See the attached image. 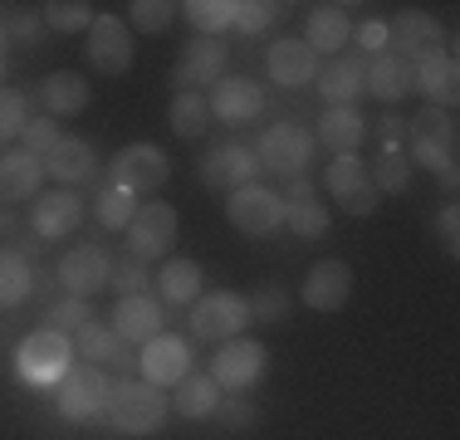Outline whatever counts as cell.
Listing matches in <instances>:
<instances>
[{
	"mask_svg": "<svg viewBox=\"0 0 460 440\" xmlns=\"http://www.w3.org/2000/svg\"><path fill=\"white\" fill-rule=\"evenodd\" d=\"M358 44H363L367 54H387V25H382V20H363V25H358Z\"/></svg>",
	"mask_w": 460,
	"mask_h": 440,
	"instance_id": "db71d44e",
	"label": "cell"
},
{
	"mask_svg": "<svg viewBox=\"0 0 460 440\" xmlns=\"http://www.w3.org/2000/svg\"><path fill=\"white\" fill-rule=\"evenodd\" d=\"M40 176H45V162L30 157L25 147L5 152L0 157V201H30L40 191Z\"/></svg>",
	"mask_w": 460,
	"mask_h": 440,
	"instance_id": "f1b7e54d",
	"label": "cell"
},
{
	"mask_svg": "<svg viewBox=\"0 0 460 440\" xmlns=\"http://www.w3.org/2000/svg\"><path fill=\"white\" fill-rule=\"evenodd\" d=\"M35 30H40V25H35V15H25V10L5 20V35H10V40H25V44H30V40H35Z\"/></svg>",
	"mask_w": 460,
	"mask_h": 440,
	"instance_id": "11a10c76",
	"label": "cell"
},
{
	"mask_svg": "<svg viewBox=\"0 0 460 440\" xmlns=\"http://www.w3.org/2000/svg\"><path fill=\"white\" fill-rule=\"evenodd\" d=\"M348 35H353V20H348V10L343 5H319L309 15V49L314 54H338L348 44Z\"/></svg>",
	"mask_w": 460,
	"mask_h": 440,
	"instance_id": "f546056e",
	"label": "cell"
},
{
	"mask_svg": "<svg viewBox=\"0 0 460 440\" xmlns=\"http://www.w3.org/2000/svg\"><path fill=\"white\" fill-rule=\"evenodd\" d=\"M338 206H343L348 216H358V220H363V216L377 211V186H372V181H358L348 196H338Z\"/></svg>",
	"mask_w": 460,
	"mask_h": 440,
	"instance_id": "f907efd6",
	"label": "cell"
},
{
	"mask_svg": "<svg viewBox=\"0 0 460 440\" xmlns=\"http://www.w3.org/2000/svg\"><path fill=\"white\" fill-rule=\"evenodd\" d=\"M0 49H5V20H0Z\"/></svg>",
	"mask_w": 460,
	"mask_h": 440,
	"instance_id": "6f0895ef",
	"label": "cell"
},
{
	"mask_svg": "<svg viewBox=\"0 0 460 440\" xmlns=\"http://www.w3.org/2000/svg\"><path fill=\"white\" fill-rule=\"evenodd\" d=\"M289 308H294L289 294L275 289V284H265V289L250 299V318H255V323H289Z\"/></svg>",
	"mask_w": 460,
	"mask_h": 440,
	"instance_id": "b9f144b4",
	"label": "cell"
},
{
	"mask_svg": "<svg viewBox=\"0 0 460 440\" xmlns=\"http://www.w3.org/2000/svg\"><path fill=\"white\" fill-rule=\"evenodd\" d=\"M108 392H113V382L103 377V367H69L54 406H59L64 421H93L108 411Z\"/></svg>",
	"mask_w": 460,
	"mask_h": 440,
	"instance_id": "52a82bcc",
	"label": "cell"
},
{
	"mask_svg": "<svg viewBox=\"0 0 460 440\" xmlns=\"http://www.w3.org/2000/svg\"><path fill=\"white\" fill-rule=\"evenodd\" d=\"M108 421L118 436H157L167 421V396L142 377H123L108 392Z\"/></svg>",
	"mask_w": 460,
	"mask_h": 440,
	"instance_id": "6da1fadb",
	"label": "cell"
},
{
	"mask_svg": "<svg viewBox=\"0 0 460 440\" xmlns=\"http://www.w3.org/2000/svg\"><path fill=\"white\" fill-rule=\"evenodd\" d=\"M270 20H275V5H270V0H235V30L240 35H260Z\"/></svg>",
	"mask_w": 460,
	"mask_h": 440,
	"instance_id": "7dc6e473",
	"label": "cell"
},
{
	"mask_svg": "<svg viewBox=\"0 0 460 440\" xmlns=\"http://www.w3.org/2000/svg\"><path fill=\"white\" fill-rule=\"evenodd\" d=\"M319 93H323V103L328 108H358V98L367 93V84H363V64L358 59H348V54H333L328 64H319Z\"/></svg>",
	"mask_w": 460,
	"mask_h": 440,
	"instance_id": "ffe728a7",
	"label": "cell"
},
{
	"mask_svg": "<svg viewBox=\"0 0 460 440\" xmlns=\"http://www.w3.org/2000/svg\"><path fill=\"white\" fill-rule=\"evenodd\" d=\"M49 323H54V333L69 338V333H79L84 323H93V308H89V299H74L69 294V299H59L49 308Z\"/></svg>",
	"mask_w": 460,
	"mask_h": 440,
	"instance_id": "ee69618b",
	"label": "cell"
},
{
	"mask_svg": "<svg viewBox=\"0 0 460 440\" xmlns=\"http://www.w3.org/2000/svg\"><path fill=\"white\" fill-rule=\"evenodd\" d=\"M133 216H137V196H133V191H123V186H113V181L98 191L93 220H98L103 230H128V220H133Z\"/></svg>",
	"mask_w": 460,
	"mask_h": 440,
	"instance_id": "d590c367",
	"label": "cell"
},
{
	"mask_svg": "<svg viewBox=\"0 0 460 440\" xmlns=\"http://www.w3.org/2000/svg\"><path fill=\"white\" fill-rule=\"evenodd\" d=\"M69 362H74V348H69V338L54 333V328H45V333H30L25 343H20V352H15V372H20V382H30V387L64 382Z\"/></svg>",
	"mask_w": 460,
	"mask_h": 440,
	"instance_id": "277c9868",
	"label": "cell"
},
{
	"mask_svg": "<svg viewBox=\"0 0 460 440\" xmlns=\"http://www.w3.org/2000/svg\"><path fill=\"white\" fill-rule=\"evenodd\" d=\"M255 323L250 318V299L235 289H216V294H201L191 308V333L201 343H230V338H245V328Z\"/></svg>",
	"mask_w": 460,
	"mask_h": 440,
	"instance_id": "7a4b0ae2",
	"label": "cell"
},
{
	"mask_svg": "<svg viewBox=\"0 0 460 440\" xmlns=\"http://www.w3.org/2000/svg\"><path fill=\"white\" fill-rule=\"evenodd\" d=\"M279 201H284V225H289L294 235H304V240L328 235V225H333V220H328V206L319 201V196H314V186L304 181V176L284 186Z\"/></svg>",
	"mask_w": 460,
	"mask_h": 440,
	"instance_id": "ac0fdd59",
	"label": "cell"
},
{
	"mask_svg": "<svg viewBox=\"0 0 460 440\" xmlns=\"http://www.w3.org/2000/svg\"><path fill=\"white\" fill-rule=\"evenodd\" d=\"M45 25L49 30H59V35H89V25H93V5L89 0H49L45 5Z\"/></svg>",
	"mask_w": 460,
	"mask_h": 440,
	"instance_id": "f35d334b",
	"label": "cell"
},
{
	"mask_svg": "<svg viewBox=\"0 0 460 440\" xmlns=\"http://www.w3.org/2000/svg\"><path fill=\"white\" fill-rule=\"evenodd\" d=\"M363 84H367V93H377L387 108H397L402 98L411 93V64L397 59V54H372L363 64Z\"/></svg>",
	"mask_w": 460,
	"mask_h": 440,
	"instance_id": "7402d4cb",
	"label": "cell"
},
{
	"mask_svg": "<svg viewBox=\"0 0 460 440\" xmlns=\"http://www.w3.org/2000/svg\"><path fill=\"white\" fill-rule=\"evenodd\" d=\"M128 255L152 264L157 255H167L172 240H177V206L167 201H137V216L128 220Z\"/></svg>",
	"mask_w": 460,
	"mask_h": 440,
	"instance_id": "5b68a950",
	"label": "cell"
},
{
	"mask_svg": "<svg viewBox=\"0 0 460 440\" xmlns=\"http://www.w3.org/2000/svg\"><path fill=\"white\" fill-rule=\"evenodd\" d=\"M387 44H392L397 59L421 64V59H431V54L446 49V30H441V20H436L431 10H402V15L387 25Z\"/></svg>",
	"mask_w": 460,
	"mask_h": 440,
	"instance_id": "ba28073f",
	"label": "cell"
},
{
	"mask_svg": "<svg viewBox=\"0 0 460 440\" xmlns=\"http://www.w3.org/2000/svg\"><path fill=\"white\" fill-rule=\"evenodd\" d=\"M265 64H270V74H275V84H284V88L314 84V74H319V54L304 40H275V49H270Z\"/></svg>",
	"mask_w": 460,
	"mask_h": 440,
	"instance_id": "cb8c5ba5",
	"label": "cell"
},
{
	"mask_svg": "<svg viewBox=\"0 0 460 440\" xmlns=\"http://www.w3.org/2000/svg\"><path fill=\"white\" fill-rule=\"evenodd\" d=\"M367 137V123L358 108H323L319 118V142L328 152H338V157H358V147H363Z\"/></svg>",
	"mask_w": 460,
	"mask_h": 440,
	"instance_id": "484cf974",
	"label": "cell"
},
{
	"mask_svg": "<svg viewBox=\"0 0 460 440\" xmlns=\"http://www.w3.org/2000/svg\"><path fill=\"white\" fill-rule=\"evenodd\" d=\"M226 59H230V49H226L221 40L196 35V40L181 49L177 69H172L177 93H196V88H206V84H221V79H226Z\"/></svg>",
	"mask_w": 460,
	"mask_h": 440,
	"instance_id": "4fadbf2b",
	"label": "cell"
},
{
	"mask_svg": "<svg viewBox=\"0 0 460 440\" xmlns=\"http://www.w3.org/2000/svg\"><path fill=\"white\" fill-rule=\"evenodd\" d=\"M162 304L152 299V294H128V299H118L113 308V333L123 338V343H152V338L162 333Z\"/></svg>",
	"mask_w": 460,
	"mask_h": 440,
	"instance_id": "d6986e66",
	"label": "cell"
},
{
	"mask_svg": "<svg viewBox=\"0 0 460 440\" xmlns=\"http://www.w3.org/2000/svg\"><path fill=\"white\" fill-rule=\"evenodd\" d=\"M20 137H25V152H30V157H40V162H45L49 152L59 147V137H64V132H59V123H54V118H30Z\"/></svg>",
	"mask_w": 460,
	"mask_h": 440,
	"instance_id": "f6af8a7d",
	"label": "cell"
},
{
	"mask_svg": "<svg viewBox=\"0 0 460 440\" xmlns=\"http://www.w3.org/2000/svg\"><path fill=\"white\" fill-rule=\"evenodd\" d=\"M137 372L152 387H181V382L191 377V343H186V338H172V333H157L152 343H142Z\"/></svg>",
	"mask_w": 460,
	"mask_h": 440,
	"instance_id": "7c38bea8",
	"label": "cell"
},
{
	"mask_svg": "<svg viewBox=\"0 0 460 440\" xmlns=\"http://www.w3.org/2000/svg\"><path fill=\"white\" fill-rule=\"evenodd\" d=\"M436 240H441L451 255L460 250V211H456V206H446V211L436 216Z\"/></svg>",
	"mask_w": 460,
	"mask_h": 440,
	"instance_id": "816d5d0a",
	"label": "cell"
},
{
	"mask_svg": "<svg viewBox=\"0 0 460 440\" xmlns=\"http://www.w3.org/2000/svg\"><path fill=\"white\" fill-rule=\"evenodd\" d=\"M211 108L221 123H250V118H260V108H265V88H260L255 79H226L211 88Z\"/></svg>",
	"mask_w": 460,
	"mask_h": 440,
	"instance_id": "44dd1931",
	"label": "cell"
},
{
	"mask_svg": "<svg viewBox=\"0 0 460 440\" xmlns=\"http://www.w3.org/2000/svg\"><path fill=\"white\" fill-rule=\"evenodd\" d=\"M411 88H421L431 108H446V113H451L456 98H460V64H456V54L441 49V54H431V59L411 64Z\"/></svg>",
	"mask_w": 460,
	"mask_h": 440,
	"instance_id": "e0dca14e",
	"label": "cell"
},
{
	"mask_svg": "<svg viewBox=\"0 0 460 440\" xmlns=\"http://www.w3.org/2000/svg\"><path fill=\"white\" fill-rule=\"evenodd\" d=\"M226 216H230V225H235L240 235L265 240V235H275V230L284 225V201H279V191H270V186L255 181V186H240V191H230Z\"/></svg>",
	"mask_w": 460,
	"mask_h": 440,
	"instance_id": "8992f818",
	"label": "cell"
},
{
	"mask_svg": "<svg viewBox=\"0 0 460 440\" xmlns=\"http://www.w3.org/2000/svg\"><path fill=\"white\" fill-rule=\"evenodd\" d=\"M30 123V103L15 88H0V137H20Z\"/></svg>",
	"mask_w": 460,
	"mask_h": 440,
	"instance_id": "bcb514c9",
	"label": "cell"
},
{
	"mask_svg": "<svg viewBox=\"0 0 460 440\" xmlns=\"http://www.w3.org/2000/svg\"><path fill=\"white\" fill-rule=\"evenodd\" d=\"M216 416L230 426V431H250V426L260 421L255 416V406H245V401H235V406H216Z\"/></svg>",
	"mask_w": 460,
	"mask_h": 440,
	"instance_id": "f5cc1de1",
	"label": "cell"
},
{
	"mask_svg": "<svg viewBox=\"0 0 460 440\" xmlns=\"http://www.w3.org/2000/svg\"><path fill=\"white\" fill-rule=\"evenodd\" d=\"M177 416L186 421H201V416H216V406H221V387H216L211 377H186L177 387Z\"/></svg>",
	"mask_w": 460,
	"mask_h": 440,
	"instance_id": "d6a6232c",
	"label": "cell"
},
{
	"mask_svg": "<svg viewBox=\"0 0 460 440\" xmlns=\"http://www.w3.org/2000/svg\"><path fill=\"white\" fill-rule=\"evenodd\" d=\"M152 284H157V294L167 304H196L201 299V264L196 260H167Z\"/></svg>",
	"mask_w": 460,
	"mask_h": 440,
	"instance_id": "4dcf8cb0",
	"label": "cell"
},
{
	"mask_svg": "<svg viewBox=\"0 0 460 440\" xmlns=\"http://www.w3.org/2000/svg\"><path fill=\"white\" fill-rule=\"evenodd\" d=\"M377 142H382V152H407V142H411V132H407V118L402 113H382L377 118Z\"/></svg>",
	"mask_w": 460,
	"mask_h": 440,
	"instance_id": "681fc988",
	"label": "cell"
},
{
	"mask_svg": "<svg viewBox=\"0 0 460 440\" xmlns=\"http://www.w3.org/2000/svg\"><path fill=\"white\" fill-rule=\"evenodd\" d=\"M108 279H113V260H108L98 245H79V250H69V255L59 260V284L74 294V299H89V294L108 289Z\"/></svg>",
	"mask_w": 460,
	"mask_h": 440,
	"instance_id": "2e32d148",
	"label": "cell"
},
{
	"mask_svg": "<svg viewBox=\"0 0 460 440\" xmlns=\"http://www.w3.org/2000/svg\"><path fill=\"white\" fill-rule=\"evenodd\" d=\"M299 294L314 313H338V308H348V299H353V269H348L343 260H319L304 274Z\"/></svg>",
	"mask_w": 460,
	"mask_h": 440,
	"instance_id": "9a60e30c",
	"label": "cell"
},
{
	"mask_svg": "<svg viewBox=\"0 0 460 440\" xmlns=\"http://www.w3.org/2000/svg\"><path fill=\"white\" fill-rule=\"evenodd\" d=\"M89 64L98 74H108V79H118V74L133 69V35H128V25L118 15H93V25H89Z\"/></svg>",
	"mask_w": 460,
	"mask_h": 440,
	"instance_id": "5bb4252c",
	"label": "cell"
},
{
	"mask_svg": "<svg viewBox=\"0 0 460 440\" xmlns=\"http://www.w3.org/2000/svg\"><path fill=\"white\" fill-rule=\"evenodd\" d=\"M260 372H265V343H255V338H230V343H221V352L211 357V372H206V377L221 392H245L260 382Z\"/></svg>",
	"mask_w": 460,
	"mask_h": 440,
	"instance_id": "30bf717a",
	"label": "cell"
},
{
	"mask_svg": "<svg viewBox=\"0 0 460 440\" xmlns=\"http://www.w3.org/2000/svg\"><path fill=\"white\" fill-rule=\"evenodd\" d=\"M30 289H35V274H30L25 255H15V250H0V308L25 304Z\"/></svg>",
	"mask_w": 460,
	"mask_h": 440,
	"instance_id": "836d02e7",
	"label": "cell"
},
{
	"mask_svg": "<svg viewBox=\"0 0 460 440\" xmlns=\"http://www.w3.org/2000/svg\"><path fill=\"white\" fill-rule=\"evenodd\" d=\"M411 176H416V167H411L407 152H382V157L372 162V176H367V181L377 186V196H382V191L402 196V191L411 186Z\"/></svg>",
	"mask_w": 460,
	"mask_h": 440,
	"instance_id": "74e56055",
	"label": "cell"
},
{
	"mask_svg": "<svg viewBox=\"0 0 460 440\" xmlns=\"http://www.w3.org/2000/svg\"><path fill=\"white\" fill-rule=\"evenodd\" d=\"M255 176H260V162H255V147H245V142H216L201 157V181L211 191H240V186H255Z\"/></svg>",
	"mask_w": 460,
	"mask_h": 440,
	"instance_id": "8fae6325",
	"label": "cell"
},
{
	"mask_svg": "<svg viewBox=\"0 0 460 440\" xmlns=\"http://www.w3.org/2000/svg\"><path fill=\"white\" fill-rule=\"evenodd\" d=\"M407 157H411V167H426L431 176H441L446 191H456V186H460L456 142H421V137H411V142H407Z\"/></svg>",
	"mask_w": 460,
	"mask_h": 440,
	"instance_id": "1f68e13d",
	"label": "cell"
},
{
	"mask_svg": "<svg viewBox=\"0 0 460 440\" xmlns=\"http://www.w3.org/2000/svg\"><path fill=\"white\" fill-rule=\"evenodd\" d=\"M0 84H5V49H0Z\"/></svg>",
	"mask_w": 460,
	"mask_h": 440,
	"instance_id": "9f6ffc18",
	"label": "cell"
},
{
	"mask_svg": "<svg viewBox=\"0 0 460 440\" xmlns=\"http://www.w3.org/2000/svg\"><path fill=\"white\" fill-rule=\"evenodd\" d=\"M181 5H172V0H133L128 5V25L142 30V35H162V30L177 20Z\"/></svg>",
	"mask_w": 460,
	"mask_h": 440,
	"instance_id": "ab89813d",
	"label": "cell"
},
{
	"mask_svg": "<svg viewBox=\"0 0 460 440\" xmlns=\"http://www.w3.org/2000/svg\"><path fill=\"white\" fill-rule=\"evenodd\" d=\"M181 15L191 20L196 35L216 40L221 30L235 25V0H191V5H181Z\"/></svg>",
	"mask_w": 460,
	"mask_h": 440,
	"instance_id": "e575fe53",
	"label": "cell"
},
{
	"mask_svg": "<svg viewBox=\"0 0 460 440\" xmlns=\"http://www.w3.org/2000/svg\"><path fill=\"white\" fill-rule=\"evenodd\" d=\"M167 176H172V162H167V152L152 147V142H128L113 157V186H123V191H133V196L157 191Z\"/></svg>",
	"mask_w": 460,
	"mask_h": 440,
	"instance_id": "9c48e42d",
	"label": "cell"
},
{
	"mask_svg": "<svg viewBox=\"0 0 460 440\" xmlns=\"http://www.w3.org/2000/svg\"><path fill=\"white\" fill-rule=\"evenodd\" d=\"M309 157H314V137L304 128H294V123L265 128L255 137L260 172H275V176H284V181H299L304 167H309Z\"/></svg>",
	"mask_w": 460,
	"mask_h": 440,
	"instance_id": "3957f363",
	"label": "cell"
},
{
	"mask_svg": "<svg viewBox=\"0 0 460 440\" xmlns=\"http://www.w3.org/2000/svg\"><path fill=\"white\" fill-rule=\"evenodd\" d=\"M206 118H211V108H206L201 93H177V98H172V108H167L172 132H177V137H186V142L206 132Z\"/></svg>",
	"mask_w": 460,
	"mask_h": 440,
	"instance_id": "8d00e7d4",
	"label": "cell"
},
{
	"mask_svg": "<svg viewBox=\"0 0 460 440\" xmlns=\"http://www.w3.org/2000/svg\"><path fill=\"white\" fill-rule=\"evenodd\" d=\"M40 103H45L49 118L79 113V108H89V79H79V74H69V69H54L40 79Z\"/></svg>",
	"mask_w": 460,
	"mask_h": 440,
	"instance_id": "4316f807",
	"label": "cell"
},
{
	"mask_svg": "<svg viewBox=\"0 0 460 440\" xmlns=\"http://www.w3.org/2000/svg\"><path fill=\"white\" fill-rule=\"evenodd\" d=\"M108 284H113V289H123V299H128V294H142V289H147L152 274H147V264H142V260L128 255V260L113 264V279H108Z\"/></svg>",
	"mask_w": 460,
	"mask_h": 440,
	"instance_id": "c3c4849f",
	"label": "cell"
},
{
	"mask_svg": "<svg viewBox=\"0 0 460 440\" xmlns=\"http://www.w3.org/2000/svg\"><path fill=\"white\" fill-rule=\"evenodd\" d=\"M69 348L79 352L89 367H128V362H133L128 357V343L113 333V328H103V323H84L79 333L69 338Z\"/></svg>",
	"mask_w": 460,
	"mask_h": 440,
	"instance_id": "d4e9b609",
	"label": "cell"
},
{
	"mask_svg": "<svg viewBox=\"0 0 460 440\" xmlns=\"http://www.w3.org/2000/svg\"><path fill=\"white\" fill-rule=\"evenodd\" d=\"M358 181H367V167L358 157H333V162H328V172H323L328 196H348Z\"/></svg>",
	"mask_w": 460,
	"mask_h": 440,
	"instance_id": "7bdbcfd3",
	"label": "cell"
},
{
	"mask_svg": "<svg viewBox=\"0 0 460 440\" xmlns=\"http://www.w3.org/2000/svg\"><path fill=\"white\" fill-rule=\"evenodd\" d=\"M407 132H411V137H421V142H460L456 137V118L446 113V108H431V103L411 118Z\"/></svg>",
	"mask_w": 460,
	"mask_h": 440,
	"instance_id": "60d3db41",
	"label": "cell"
},
{
	"mask_svg": "<svg viewBox=\"0 0 460 440\" xmlns=\"http://www.w3.org/2000/svg\"><path fill=\"white\" fill-rule=\"evenodd\" d=\"M93 167H98V152H93V142H84V137H59V147L45 157V172L64 186L89 181Z\"/></svg>",
	"mask_w": 460,
	"mask_h": 440,
	"instance_id": "83f0119b",
	"label": "cell"
},
{
	"mask_svg": "<svg viewBox=\"0 0 460 440\" xmlns=\"http://www.w3.org/2000/svg\"><path fill=\"white\" fill-rule=\"evenodd\" d=\"M30 220H35V235L40 240H64L84 220V201L74 191H45Z\"/></svg>",
	"mask_w": 460,
	"mask_h": 440,
	"instance_id": "603a6c76",
	"label": "cell"
}]
</instances>
